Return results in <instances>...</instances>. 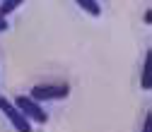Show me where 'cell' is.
<instances>
[{"label": "cell", "mask_w": 152, "mask_h": 132, "mask_svg": "<svg viewBox=\"0 0 152 132\" xmlns=\"http://www.w3.org/2000/svg\"><path fill=\"white\" fill-rule=\"evenodd\" d=\"M152 22V10H145V24Z\"/></svg>", "instance_id": "obj_9"}, {"label": "cell", "mask_w": 152, "mask_h": 132, "mask_svg": "<svg viewBox=\"0 0 152 132\" xmlns=\"http://www.w3.org/2000/svg\"><path fill=\"white\" fill-rule=\"evenodd\" d=\"M12 103H15V106H17V108H20L24 115H27V120H29V123H39V125H46V123H48L46 110L41 108V103H39V101H34L31 96H17Z\"/></svg>", "instance_id": "obj_2"}, {"label": "cell", "mask_w": 152, "mask_h": 132, "mask_svg": "<svg viewBox=\"0 0 152 132\" xmlns=\"http://www.w3.org/2000/svg\"><path fill=\"white\" fill-rule=\"evenodd\" d=\"M75 3H77L87 14H92V17H99L102 14V5L97 3V0H75Z\"/></svg>", "instance_id": "obj_4"}, {"label": "cell", "mask_w": 152, "mask_h": 132, "mask_svg": "<svg viewBox=\"0 0 152 132\" xmlns=\"http://www.w3.org/2000/svg\"><path fill=\"white\" fill-rule=\"evenodd\" d=\"M140 84H142V89H145V91H150V50H147V55L142 58V74H140Z\"/></svg>", "instance_id": "obj_5"}, {"label": "cell", "mask_w": 152, "mask_h": 132, "mask_svg": "<svg viewBox=\"0 0 152 132\" xmlns=\"http://www.w3.org/2000/svg\"><path fill=\"white\" fill-rule=\"evenodd\" d=\"M0 110L7 115V120L12 123V127H15L17 132H31V123L27 120V115H24V113L17 108L12 101H7L5 96H0Z\"/></svg>", "instance_id": "obj_3"}, {"label": "cell", "mask_w": 152, "mask_h": 132, "mask_svg": "<svg viewBox=\"0 0 152 132\" xmlns=\"http://www.w3.org/2000/svg\"><path fill=\"white\" fill-rule=\"evenodd\" d=\"M10 24H7V17H0V31H7Z\"/></svg>", "instance_id": "obj_8"}, {"label": "cell", "mask_w": 152, "mask_h": 132, "mask_svg": "<svg viewBox=\"0 0 152 132\" xmlns=\"http://www.w3.org/2000/svg\"><path fill=\"white\" fill-rule=\"evenodd\" d=\"M24 3V0H5L3 5H0V17H7V14H12L17 7H20Z\"/></svg>", "instance_id": "obj_6"}, {"label": "cell", "mask_w": 152, "mask_h": 132, "mask_svg": "<svg viewBox=\"0 0 152 132\" xmlns=\"http://www.w3.org/2000/svg\"><path fill=\"white\" fill-rule=\"evenodd\" d=\"M70 94V84H36V87H31V91H29V96L34 99V101H58V99H65Z\"/></svg>", "instance_id": "obj_1"}, {"label": "cell", "mask_w": 152, "mask_h": 132, "mask_svg": "<svg viewBox=\"0 0 152 132\" xmlns=\"http://www.w3.org/2000/svg\"><path fill=\"white\" fill-rule=\"evenodd\" d=\"M150 127H152V118H150V113L145 115V123H142V132H150Z\"/></svg>", "instance_id": "obj_7"}]
</instances>
